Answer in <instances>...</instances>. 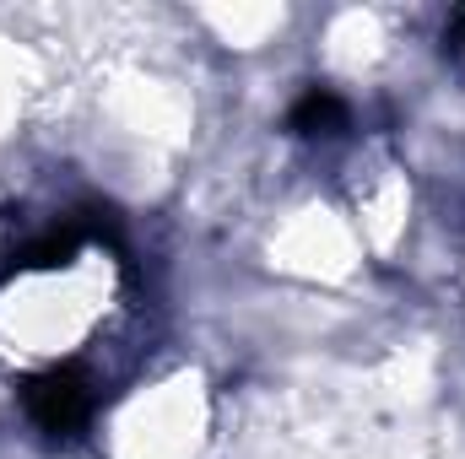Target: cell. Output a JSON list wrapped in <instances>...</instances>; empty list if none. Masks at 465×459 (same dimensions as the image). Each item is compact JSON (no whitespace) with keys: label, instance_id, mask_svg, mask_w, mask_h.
Here are the masks:
<instances>
[{"label":"cell","instance_id":"obj_1","mask_svg":"<svg viewBox=\"0 0 465 459\" xmlns=\"http://www.w3.org/2000/svg\"><path fill=\"white\" fill-rule=\"evenodd\" d=\"M27 416L49 433V438H71L76 427H87L93 416V378L82 367H49L27 384Z\"/></svg>","mask_w":465,"mask_h":459},{"label":"cell","instance_id":"obj_2","mask_svg":"<svg viewBox=\"0 0 465 459\" xmlns=\"http://www.w3.org/2000/svg\"><path fill=\"white\" fill-rule=\"evenodd\" d=\"M287 124H292V135H341L351 124V109L331 93V87H309L298 103H292V114H287Z\"/></svg>","mask_w":465,"mask_h":459},{"label":"cell","instance_id":"obj_3","mask_svg":"<svg viewBox=\"0 0 465 459\" xmlns=\"http://www.w3.org/2000/svg\"><path fill=\"white\" fill-rule=\"evenodd\" d=\"M87 228L82 222H65V228H49L33 249H22V270H54V265H71L76 249H82Z\"/></svg>","mask_w":465,"mask_h":459}]
</instances>
